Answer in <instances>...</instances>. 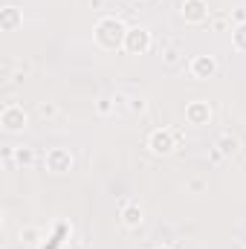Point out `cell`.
Wrapping results in <instances>:
<instances>
[{
	"label": "cell",
	"instance_id": "1",
	"mask_svg": "<svg viewBox=\"0 0 246 249\" xmlns=\"http://www.w3.org/2000/svg\"><path fill=\"white\" fill-rule=\"evenodd\" d=\"M124 35H127V29H124V23L119 18H102L99 26H96V44L102 50H119V47H124Z\"/></svg>",
	"mask_w": 246,
	"mask_h": 249
},
{
	"label": "cell",
	"instance_id": "2",
	"mask_svg": "<svg viewBox=\"0 0 246 249\" xmlns=\"http://www.w3.org/2000/svg\"><path fill=\"white\" fill-rule=\"evenodd\" d=\"M148 148H151L157 157H165V154H171V151L177 148V136H174V130H168V127H159V130H154V133L148 136Z\"/></svg>",
	"mask_w": 246,
	"mask_h": 249
},
{
	"label": "cell",
	"instance_id": "3",
	"mask_svg": "<svg viewBox=\"0 0 246 249\" xmlns=\"http://www.w3.org/2000/svg\"><path fill=\"white\" fill-rule=\"evenodd\" d=\"M124 50L133 53V55L148 53V50H151V32H148L145 26H133V29H127V35H124Z\"/></svg>",
	"mask_w": 246,
	"mask_h": 249
},
{
	"label": "cell",
	"instance_id": "4",
	"mask_svg": "<svg viewBox=\"0 0 246 249\" xmlns=\"http://www.w3.org/2000/svg\"><path fill=\"white\" fill-rule=\"evenodd\" d=\"M0 122H3V127L9 130V133H18V130H23L26 127V122H29V116H26V110L20 107V105H6L3 107V113H0Z\"/></svg>",
	"mask_w": 246,
	"mask_h": 249
},
{
	"label": "cell",
	"instance_id": "5",
	"mask_svg": "<svg viewBox=\"0 0 246 249\" xmlns=\"http://www.w3.org/2000/svg\"><path fill=\"white\" fill-rule=\"evenodd\" d=\"M188 70H191V75H194V78L206 81V78L217 75L220 64H217V58H214V55H197V58H191V64H188Z\"/></svg>",
	"mask_w": 246,
	"mask_h": 249
},
{
	"label": "cell",
	"instance_id": "6",
	"mask_svg": "<svg viewBox=\"0 0 246 249\" xmlns=\"http://www.w3.org/2000/svg\"><path fill=\"white\" fill-rule=\"evenodd\" d=\"M44 162H47L50 171H70L75 160H72V154L67 148H53V151H47V160Z\"/></svg>",
	"mask_w": 246,
	"mask_h": 249
},
{
	"label": "cell",
	"instance_id": "7",
	"mask_svg": "<svg viewBox=\"0 0 246 249\" xmlns=\"http://www.w3.org/2000/svg\"><path fill=\"white\" fill-rule=\"evenodd\" d=\"M183 18H185V23H203L209 18L206 0H183Z\"/></svg>",
	"mask_w": 246,
	"mask_h": 249
},
{
	"label": "cell",
	"instance_id": "8",
	"mask_svg": "<svg viewBox=\"0 0 246 249\" xmlns=\"http://www.w3.org/2000/svg\"><path fill=\"white\" fill-rule=\"evenodd\" d=\"M185 119H188V124H206L209 119H211V107H209V102H203V99L191 102V105L185 107Z\"/></svg>",
	"mask_w": 246,
	"mask_h": 249
},
{
	"label": "cell",
	"instance_id": "9",
	"mask_svg": "<svg viewBox=\"0 0 246 249\" xmlns=\"http://www.w3.org/2000/svg\"><path fill=\"white\" fill-rule=\"evenodd\" d=\"M20 20L23 18H20V9L18 6H3L0 9V29L3 32H12L15 26H20Z\"/></svg>",
	"mask_w": 246,
	"mask_h": 249
},
{
	"label": "cell",
	"instance_id": "10",
	"mask_svg": "<svg viewBox=\"0 0 246 249\" xmlns=\"http://www.w3.org/2000/svg\"><path fill=\"white\" fill-rule=\"evenodd\" d=\"M122 220H124L127 229H139L142 220H145V217H142V206H139V203H127L124 212H122Z\"/></svg>",
	"mask_w": 246,
	"mask_h": 249
},
{
	"label": "cell",
	"instance_id": "11",
	"mask_svg": "<svg viewBox=\"0 0 246 249\" xmlns=\"http://www.w3.org/2000/svg\"><path fill=\"white\" fill-rule=\"evenodd\" d=\"M6 160H15L18 165H32L35 162V151L32 148H6Z\"/></svg>",
	"mask_w": 246,
	"mask_h": 249
},
{
	"label": "cell",
	"instance_id": "12",
	"mask_svg": "<svg viewBox=\"0 0 246 249\" xmlns=\"http://www.w3.org/2000/svg\"><path fill=\"white\" fill-rule=\"evenodd\" d=\"M214 148H217L223 157H232V154L241 148V142H238V136H232V133L226 130V133H220V136H217V145H214Z\"/></svg>",
	"mask_w": 246,
	"mask_h": 249
},
{
	"label": "cell",
	"instance_id": "13",
	"mask_svg": "<svg viewBox=\"0 0 246 249\" xmlns=\"http://www.w3.org/2000/svg\"><path fill=\"white\" fill-rule=\"evenodd\" d=\"M58 113H61V110H58L55 102H41V105H38V116H41V119H58Z\"/></svg>",
	"mask_w": 246,
	"mask_h": 249
},
{
	"label": "cell",
	"instance_id": "14",
	"mask_svg": "<svg viewBox=\"0 0 246 249\" xmlns=\"http://www.w3.org/2000/svg\"><path fill=\"white\" fill-rule=\"evenodd\" d=\"M41 238H44V232H41V229H20V241H23V244L38 247V244H41Z\"/></svg>",
	"mask_w": 246,
	"mask_h": 249
},
{
	"label": "cell",
	"instance_id": "15",
	"mask_svg": "<svg viewBox=\"0 0 246 249\" xmlns=\"http://www.w3.org/2000/svg\"><path fill=\"white\" fill-rule=\"evenodd\" d=\"M232 38H235V50L246 53V23H241V26L232 32Z\"/></svg>",
	"mask_w": 246,
	"mask_h": 249
},
{
	"label": "cell",
	"instance_id": "16",
	"mask_svg": "<svg viewBox=\"0 0 246 249\" xmlns=\"http://www.w3.org/2000/svg\"><path fill=\"white\" fill-rule=\"evenodd\" d=\"M127 102H130V105H127V107H130V113H145V107H148V102H145L142 96H130Z\"/></svg>",
	"mask_w": 246,
	"mask_h": 249
},
{
	"label": "cell",
	"instance_id": "17",
	"mask_svg": "<svg viewBox=\"0 0 246 249\" xmlns=\"http://www.w3.org/2000/svg\"><path fill=\"white\" fill-rule=\"evenodd\" d=\"M96 110H99V116H110V113H113V102H110V99H99Z\"/></svg>",
	"mask_w": 246,
	"mask_h": 249
},
{
	"label": "cell",
	"instance_id": "18",
	"mask_svg": "<svg viewBox=\"0 0 246 249\" xmlns=\"http://www.w3.org/2000/svg\"><path fill=\"white\" fill-rule=\"evenodd\" d=\"M188 191H194V194H200V191H206V180H200V177H194V180H188Z\"/></svg>",
	"mask_w": 246,
	"mask_h": 249
},
{
	"label": "cell",
	"instance_id": "19",
	"mask_svg": "<svg viewBox=\"0 0 246 249\" xmlns=\"http://www.w3.org/2000/svg\"><path fill=\"white\" fill-rule=\"evenodd\" d=\"M177 58H180V50H177V47H171V50L165 53V61H168V64H174Z\"/></svg>",
	"mask_w": 246,
	"mask_h": 249
},
{
	"label": "cell",
	"instance_id": "20",
	"mask_svg": "<svg viewBox=\"0 0 246 249\" xmlns=\"http://www.w3.org/2000/svg\"><path fill=\"white\" fill-rule=\"evenodd\" d=\"M232 18H235L238 23H246V9H235V12H232Z\"/></svg>",
	"mask_w": 246,
	"mask_h": 249
},
{
	"label": "cell",
	"instance_id": "21",
	"mask_svg": "<svg viewBox=\"0 0 246 249\" xmlns=\"http://www.w3.org/2000/svg\"><path fill=\"white\" fill-rule=\"evenodd\" d=\"M157 249H174V247H157Z\"/></svg>",
	"mask_w": 246,
	"mask_h": 249
},
{
	"label": "cell",
	"instance_id": "22",
	"mask_svg": "<svg viewBox=\"0 0 246 249\" xmlns=\"http://www.w3.org/2000/svg\"><path fill=\"white\" fill-rule=\"evenodd\" d=\"M139 3H145V0H139Z\"/></svg>",
	"mask_w": 246,
	"mask_h": 249
}]
</instances>
